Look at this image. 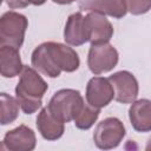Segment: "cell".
I'll return each mask as SVG.
<instances>
[{"label":"cell","mask_w":151,"mask_h":151,"mask_svg":"<svg viewBox=\"0 0 151 151\" xmlns=\"http://www.w3.org/2000/svg\"><path fill=\"white\" fill-rule=\"evenodd\" d=\"M47 88V83L38 71L34 67L24 65L15 87V98L24 113L32 114L42 106V97Z\"/></svg>","instance_id":"obj_2"},{"label":"cell","mask_w":151,"mask_h":151,"mask_svg":"<svg viewBox=\"0 0 151 151\" xmlns=\"http://www.w3.org/2000/svg\"><path fill=\"white\" fill-rule=\"evenodd\" d=\"M65 123L58 120L50 112L48 107H42L37 117V127L41 137L46 140H57L59 139L65 131Z\"/></svg>","instance_id":"obj_13"},{"label":"cell","mask_w":151,"mask_h":151,"mask_svg":"<svg viewBox=\"0 0 151 151\" xmlns=\"http://www.w3.org/2000/svg\"><path fill=\"white\" fill-rule=\"evenodd\" d=\"M28 2L34 6H40V5H44L46 2V0H28Z\"/></svg>","instance_id":"obj_21"},{"label":"cell","mask_w":151,"mask_h":151,"mask_svg":"<svg viewBox=\"0 0 151 151\" xmlns=\"http://www.w3.org/2000/svg\"><path fill=\"white\" fill-rule=\"evenodd\" d=\"M126 11L133 15H142L151 9V0H122Z\"/></svg>","instance_id":"obj_18"},{"label":"cell","mask_w":151,"mask_h":151,"mask_svg":"<svg viewBox=\"0 0 151 151\" xmlns=\"http://www.w3.org/2000/svg\"><path fill=\"white\" fill-rule=\"evenodd\" d=\"M31 63L40 73L50 78H58L63 71L68 73L77 71L80 59L72 47L61 42L47 41L34 48Z\"/></svg>","instance_id":"obj_1"},{"label":"cell","mask_w":151,"mask_h":151,"mask_svg":"<svg viewBox=\"0 0 151 151\" xmlns=\"http://www.w3.org/2000/svg\"><path fill=\"white\" fill-rule=\"evenodd\" d=\"M114 90V100L122 104H132L139 92L136 77L129 71H119L109 77Z\"/></svg>","instance_id":"obj_7"},{"label":"cell","mask_w":151,"mask_h":151,"mask_svg":"<svg viewBox=\"0 0 151 151\" xmlns=\"http://www.w3.org/2000/svg\"><path fill=\"white\" fill-rule=\"evenodd\" d=\"M129 118L132 127L137 132L151 131V100L139 99L134 100L129 109Z\"/></svg>","instance_id":"obj_12"},{"label":"cell","mask_w":151,"mask_h":151,"mask_svg":"<svg viewBox=\"0 0 151 151\" xmlns=\"http://www.w3.org/2000/svg\"><path fill=\"white\" fill-rule=\"evenodd\" d=\"M20 105L17 98L2 92L0 94V123L1 125H7L13 123L19 116Z\"/></svg>","instance_id":"obj_16"},{"label":"cell","mask_w":151,"mask_h":151,"mask_svg":"<svg viewBox=\"0 0 151 151\" xmlns=\"http://www.w3.org/2000/svg\"><path fill=\"white\" fill-rule=\"evenodd\" d=\"M54 4H58V5H70L72 2H74L76 0H52Z\"/></svg>","instance_id":"obj_20"},{"label":"cell","mask_w":151,"mask_h":151,"mask_svg":"<svg viewBox=\"0 0 151 151\" xmlns=\"http://www.w3.org/2000/svg\"><path fill=\"white\" fill-rule=\"evenodd\" d=\"M100 114V109L93 107L90 104H85L80 113L74 118V125L79 130H88L93 126Z\"/></svg>","instance_id":"obj_17"},{"label":"cell","mask_w":151,"mask_h":151,"mask_svg":"<svg viewBox=\"0 0 151 151\" xmlns=\"http://www.w3.org/2000/svg\"><path fill=\"white\" fill-rule=\"evenodd\" d=\"M86 101L93 107L101 109L114 99V90L109 78L93 77L86 85Z\"/></svg>","instance_id":"obj_9"},{"label":"cell","mask_w":151,"mask_h":151,"mask_svg":"<svg viewBox=\"0 0 151 151\" xmlns=\"http://www.w3.org/2000/svg\"><path fill=\"white\" fill-rule=\"evenodd\" d=\"M24 65L21 63L19 50L12 46H0V73L4 78H14L21 73Z\"/></svg>","instance_id":"obj_15"},{"label":"cell","mask_w":151,"mask_h":151,"mask_svg":"<svg viewBox=\"0 0 151 151\" xmlns=\"http://www.w3.org/2000/svg\"><path fill=\"white\" fill-rule=\"evenodd\" d=\"M125 133V126L120 119L116 117H107L96 126L93 142L100 150H111L123 142Z\"/></svg>","instance_id":"obj_5"},{"label":"cell","mask_w":151,"mask_h":151,"mask_svg":"<svg viewBox=\"0 0 151 151\" xmlns=\"http://www.w3.org/2000/svg\"><path fill=\"white\" fill-rule=\"evenodd\" d=\"M35 145V133L26 125H19L18 127L8 131L2 140V146L9 151H32Z\"/></svg>","instance_id":"obj_10"},{"label":"cell","mask_w":151,"mask_h":151,"mask_svg":"<svg viewBox=\"0 0 151 151\" xmlns=\"http://www.w3.org/2000/svg\"><path fill=\"white\" fill-rule=\"evenodd\" d=\"M87 41L91 45L109 42L113 37V26L105 15L88 12L84 17Z\"/></svg>","instance_id":"obj_8"},{"label":"cell","mask_w":151,"mask_h":151,"mask_svg":"<svg viewBox=\"0 0 151 151\" xmlns=\"http://www.w3.org/2000/svg\"><path fill=\"white\" fill-rule=\"evenodd\" d=\"M118 60V51L109 42L91 45L88 50L87 66L96 76L112 71L117 66Z\"/></svg>","instance_id":"obj_6"},{"label":"cell","mask_w":151,"mask_h":151,"mask_svg":"<svg viewBox=\"0 0 151 151\" xmlns=\"http://www.w3.org/2000/svg\"><path fill=\"white\" fill-rule=\"evenodd\" d=\"M7 6L11 9H17V8H25L29 5L28 0H5Z\"/></svg>","instance_id":"obj_19"},{"label":"cell","mask_w":151,"mask_h":151,"mask_svg":"<svg viewBox=\"0 0 151 151\" xmlns=\"http://www.w3.org/2000/svg\"><path fill=\"white\" fill-rule=\"evenodd\" d=\"M64 40L71 46H81L87 42L84 15L81 12L71 14L64 28Z\"/></svg>","instance_id":"obj_14"},{"label":"cell","mask_w":151,"mask_h":151,"mask_svg":"<svg viewBox=\"0 0 151 151\" xmlns=\"http://www.w3.org/2000/svg\"><path fill=\"white\" fill-rule=\"evenodd\" d=\"M27 27L28 20L24 14L14 11L4 13L0 18V46H12L20 50Z\"/></svg>","instance_id":"obj_4"},{"label":"cell","mask_w":151,"mask_h":151,"mask_svg":"<svg viewBox=\"0 0 151 151\" xmlns=\"http://www.w3.org/2000/svg\"><path fill=\"white\" fill-rule=\"evenodd\" d=\"M85 105L84 98L78 90L63 88L57 91L51 98L47 107L58 120L68 123L80 113Z\"/></svg>","instance_id":"obj_3"},{"label":"cell","mask_w":151,"mask_h":151,"mask_svg":"<svg viewBox=\"0 0 151 151\" xmlns=\"http://www.w3.org/2000/svg\"><path fill=\"white\" fill-rule=\"evenodd\" d=\"M79 9L94 12L120 19L126 15L127 11L122 0H79Z\"/></svg>","instance_id":"obj_11"}]
</instances>
